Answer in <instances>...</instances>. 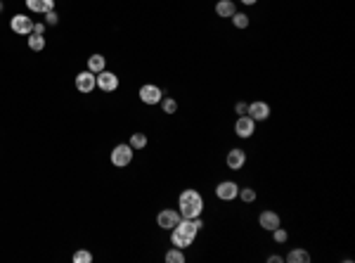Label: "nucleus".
Listing matches in <instances>:
<instances>
[{
    "mask_svg": "<svg viewBox=\"0 0 355 263\" xmlns=\"http://www.w3.org/2000/svg\"><path fill=\"white\" fill-rule=\"evenodd\" d=\"M178 211L183 218H197L204 214V199H201L199 190H183L178 197Z\"/></svg>",
    "mask_w": 355,
    "mask_h": 263,
    "instance_id": "1",
    "label": "nucleus"
},
{
    "mask_svg": "<svg viewBox=\"0 0 355 263\" xmlns=\"http://www.w3.org/2000/svg\"><path fill=\"white\" fill-rule=\"evenodd\" d=\"M197 232H199V228L194 225L192 218H180V223L170 232V242L178 249H187V247H192V242L197 240Z\"/></svg>",
    "mask_w": 355,
    "mask_h": 263,
    "instance_id": "2",
    "label": "nucleus"
},
{
    "mask_svg": "<svg viewBox=\"0 0 355 263\" xmlns=\"http://www.w3.org/2000/svg\"><path fill=\"white\" fill-rule=\"evenodd\" d=\"M133 152H135V149L131 147V145H116L114 149H111V164H114V166H119V169H126V166H128V164L133 162Z\"/></svg>",
    "mask_w": 355,
    "mask_h": 263,
    "instance_id": "3",
    "label": "nucleus"
},
{
    "mask_svg": "<svg viewBox=\"0 0 355 263\" xmlns=\"http://www.w3.org/2000/svg\"><path fill=\"white\" fill-rule=\"evenodd\" d=\"M95 83L102 93H114L119 88V76L114 71H100V74H95Z\"/></svg>",
    "mask_w": 355,
    "mask_h": 263,
    "instance_id": "4",
    "label": "nucleus"
},
{
    "mask_svg": "<svg viewBox=\"0 0 355 263\" xmlns=\"http://www.w3.org/2000/svg\"><path fill=\"white\" fill-rule=\"evenodd\" d=\"M237 194H240V185H237L234 180H223V183H218L216 197H218L220 201H232V199H237Z\"/></svg>",
    "mask_w": 355,
    "mask_h": 263,
    "instance_id": "5",
    "label": "nucleus"
},
{
    "mask_svg": "<svg viewBox=\"0 0 355 263\" xmlns=\"http://www.w3.org/2000/svg\"><path fill=\"white\" fill-rule=\"evenodd\" d=\"M180 211H175V209H163V211H159V216H156V223H159V228L161 230H173L178 223H180Z\"/></svg>",
    "mask_w": 355,
    "mask_h": 263,
    "instance_id": "6",
    "label": "nucleus"
},
{
    "mask_svg": "<svg viewBox=\"0 0 355 263\" xmlns=\"http://www.w3.org/2000/svg\"><path fill=\"white\" fill-rule=\"evenodd\" d=\"M140 100L145 102V104H159V102L163 100V90L159 88V85H152V83H147L140 88Z\"/></svg>",
    "mask_w": 355,
    "mask_h": 263,
    "instance_id": "7",
    "label": "nucleus"
},
{
    "mask_svg": "<svg viewBox=\"0 0 355 263\" xmlns=\"http://www.w3.org/2000/svg\"><path fill=\"white\" fill-rule=\"evenodd\" d=\"M234 133H237V138H242V140H247V138H251L256 133V121L251 119V116H240L237 121H234Z\"/></svg>",
    "mask_w": 355,
    "mask_h": 263,
    "instance_id": "8",
    "label": "nucleus"
},
{
    "mask_svg": "<svg viewBox=\"0 0 355 263\" xmlns=\"http://www.w3.org/2000/svg\"><path fill=\"white\" fill-rule=\"evenodd\" d=\"M10 29L19 36H29V33H33V19H29L26 15H15L10 19Z\"/></svg>",
    "mask_w": 355,
    "mask_h": 263,
    "instance_id": "9",
    "label": "nucleus"
},
{
    "mask_svg": "<svg viewBox=\"0 0 355 263\" xmlns=\"http://www.w3.org/2000/svg\"><path fill=\"white\" fill-rule=\"evenodd\" d=\"M225 164H227V169H232V171L244 169V166H247V152H244V149H240V147L230 149V152H227V156H225Z\"/></svg>",
    "mask_w": 355,
    "mask_h": 263,
    "instance_id": "10",
    "label": "nucleus"
},
{
    "mask_svg": "<svg viewBox=\"0 0 355 263\" xmlns=\"http://www.w3.org/2000/svg\"><path fill=\"white\" fill-rule=\"evenodd\" d=\"M95 74L93 71H81L76 76V90L78 93H83V95H88V93H93L95 90Z\"/></svg>",
    "mask_w": 355,
    "mask_h": 263,
    "instance_id": "11",
    "label": "nucleus"
},
{
    "mask_svg": "<svg viewBox=\"0 0 355 263\" xmlns=\"http://www.w3.org/2000/svg\"><path fill=\"white\" fill-rule=\"evenodd\" d=\"M254 121H265V119H270V104L268 102H261V100H256L249 104V112H247Z\"/></svg>",
    "mask_w": 355,
    "mask_h": 263,
    "instance_id": "12",
    "label": "nucleus"
},
{
    "mask_svg": "<svg viewBox=\"0 0 355 263\" xmlns=\"http://www.w3.org/2000/svg\"><path fill=\"white\" fill-rule=\"evenodd\" d=\"M258 225H261L265 232H272L275 228L282 225V218H279L277 211H263L261 216H258Z\"/></svg>",
    "mask_w": 355,
    "mask_h": 263,
    "instance_id": "13",
    "label": "nucleus"
},
{
    "mask_svg": "<svg viewBox=\"0 0 355 263\" xmlns=\"http://www.w3.org/2000/svg\"><path fill=\"white\" fill-rule=\"evenodd\" d=\"M26 8L36 15H45V12L54 10V0H26Z\"/></svg>",
    "mask_w": 355,
    "mask_h": 263,
    "instance_id": "14",
    "label": "nucleus"
},
{
    "mask_svg": "<svg viewBox=\"0 0 355 263\" xmlns=\"http://www.w3.org/2000/svg\"><path fill=\"white\" fill-rule=\"evenodd\" d=\"M234 12H237V8H234V0H218V3H216V15L218 17L230 19Z\"/></svg>",
    "mask_w": 355,
    "mask_h": 263,
    "instance_id": "15",
    "label": "nucleus"
},
{
    "mask_svg": "<svg viewBox=\"0 0 355 263\" xmlns=\"http://www.w3.org/2000/svg\"><path fill=\"white\" fill-rule=\"evenodd\" d=\"M286 263H310V254L306 249H291L289 254L284 256Z\"/></svg>",
    "mask_w": 355,
    "mask_h": 263,
    "instance_id": "16",
    "label": "nucleus"
},
{
    "mask_svg": "<svg viewBox=\"0 0 355 263\" xmlns=\"http://www.w3.org/2000/svg\"><path fill=\"white\" fill-rule=\"evenodd\" d=\"M104 67H107V60H104L102 55H90V57H88V71L100 74V71H104Z\"/></svg>",
    "mask_w": 355,
    "mask_h": 263,
    "instance_id": "17",
    "label": "nucleus"
},
{
    "mask_svg": "<svg viewBox=\"0 0 355 263\" xmlns=\"http://www.w3.org/2000/svg\"><path fill=\"white\" fill-rule=\"evenodd\" d=\"M29 47H31L33 52H40V50L45 47V36H40V33H29Z\"/></svg>",
    "mask_w": 355,
    "mask_h": 263,
    "instance_id": "18",
    "label": "nucleus"
},
{
    "mask_svg": "<svg viewBox=\"0 0 355 263\" xmlns=\"http://www.w3.org/2000/svg\"><path fill=\"white\" fill-rule=\"evenodd\" d=\"M163 258H166V263H185V254H183V249H178V247L168 249Z\"/></svg>",
    "mask_w": 355,
    "mask_h": 263,
    "instance_id": "19",
    "label": "nucleus"
},
{
    "mask_svg": "<svg viewBox=\"0 0 355 263\" xmlns=\"http://www.w3.org/2000/svg\"><path fill=\"white\" fill-rule=\"evenodd\" d=\"M237 197H240L244 204H251V201H256V197H258V194H256L254 187H240V194H237Z\"/></svg>",
    "mask_w": 355,
    "mask_h": 263,
    "instance_id": "20",
    "label": "nucleus"
},
{
    "mask_svg": "<svg viewBox=\"0 0 355 263\" xmlns=\"http://www.w3.org/2000/svg\"><path fill=\"white\" fill-rule=\"evenodd\" d=\"M133 149H142L147 145V135L145 133H133L131 135V142H128Z\"/></svg>",
    "mask_w": 355,
    "mask_h": 263,
    "instance_id": "21",
    "label": "nucleus"
},
{
    "mask_svg": "<svg viewBox=\"0 0 355 263\" xmlns=\"http://www.w3.org/2000/svg\"><path fill=\"white\" fill-rule=\"evenodd\" d=\"M230 19H232V24H234L237 29H247V26H249V17L244 15V12H234Z\"/></svg>",
    "mask_w": 355,
    "mask_h": 263,
    "instance_id": "22",
    "label": "nucleus"
},
{
    "mask_svg": "<svg viewBox=\"0 0 355 263\" xmlns=\"http://www.w3.org/2000/svg\"><path fill=\"white\" fill-rule=\"evenodd\" d=\"M71 258H74V263H90V261H93V254H90L88 249H78Z\"/></svg>",
    "mask_w": 355,
    "mask_h": 263,
    "instance_id": "23",
    "label": "nucleus"
},
{
    "mask_svg": "<svg viewBox=\"0 0 355 263\" xmlns=\"http://www.w3.org/2000/svg\"><path fill=\"white\" fill-rule=\"evenodd\" d=\"M272 240L277 242V244H284V242L289 240V232H286L284 228L279 225V228H275V230H272Z\"/></svg>",
    "mask_w": 355,
    "mask_h": 263,
    "instance_id": "24",
    "label": "nucleus"
},
{
    "mask_svg": "<svg viewBox=\"0 0 355 263\" xmlns=\"http://www.w3.org/2000/svg\"><path fill=\"white\" fill-rule=\"evenodd\" d=\"M161 104H163V112H166V114H175L178 112V102L170 100V97H163Z\"/></svg>",
    "mask_w": 355,
    "mask_h": 263,
    "instance_id": "25",
    "label": "nucleus"
},
{
    "mask_svg": "<svg viewBox=\"0 0 355 263\" xmlns=\"http://www.w3.org/2000/svg\"><path fill=\"white\" fill-rule=\"evenodd\" d=\"M60 22V17L54 15V10H50V12H45V24L47 26H54V24Z\"/></svg>",
    "mask_w": 355,
    "mask_h": 263,
    "instance_id": "26",
    "label": "nucleus"
},
{
    "mask_svg": "<svg viewBox=\"0 0 355 263\" xmlns=\"http://www.w3.org/2000/svg\"><path fill=\"white\" fill-rule=\"evenodd\" d=\"M234 112L240 116H247V112H249V104H244V102H237V107H234Z\"/></svg>",
    "mask_w": 355,
    "mask_h": 263,
    "instance_id": "27",
    "label": "nucleus"
},
{
    "mask_svg": "<svg viewBox=\"0 0 355 263\" xmlns=\"http://www.w3.org/2000/svg\"><path fill=\"white\" fill-rule=\"evenodd\" d=\"M268 263H284V256L272 254V256H268Z\"/></svg>",
    "mask_w": 355,
    "mask_h": 263,
    "instance_id": "28",
    "label": "nucleus"
},
{
    "mask_svg": "<svg viewBox=\"0 0 355 263\" xmlns=\"http://www.w3.org/2000/svg\"><path fill=\"white\" fill-rule=\"evenodd\" d=\"M33 33H40V36H43V33H45V24H33Z\"/></svg>",
    "mask_w": 355,
    "mask_h": 263,
    "instance_id": "29",
    "label": "nucleus"
},
{
    "mask_svg": "<svg viewBox=\"0 0 355 263\" xmlns=\"http://www.w3.org/2000/svg\"><path fill=\"white\" fill-rule=\"evenodd\" d=\"M240 3H244V5H256L258 0H240Z\"/></svg>",
    "mask_w": 355,
    "mask_h": 263,
    "instance_id": "30",
    "label": "nucleus"
},
{
    "mask_svg": "<svg viewBox=\"0 0 355 263\" xmlns=\"http://www.w3.org/2000/svg\"><path fill=\"white\" fill-rule=\"evenodd\" d=\"M0 12H3V3H0Z\"/></svg>",
    "mask_w": 355,
    "mask_h": 263,
    "instance_id": "31",
    "label": "nucleus"
}]
</instances>
